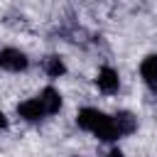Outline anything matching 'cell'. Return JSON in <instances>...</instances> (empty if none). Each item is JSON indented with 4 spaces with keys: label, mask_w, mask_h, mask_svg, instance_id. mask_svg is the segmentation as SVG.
Returning a JSON list of instances; mask_svg holds the SVG:
<instances>
[{
    "label": "cell",
    "mask_w": 157,
    "mask_h": 157,
    "mask_svg": "<svg viewBox=\"0 0 157 157\" xmlns=\"http://www.w3.org/2000/svg\"><path fill=\"white\" fill-rule=\"evenodd\" d=\"M140 74L150 88H157V54H150L140 64Z\"/></svg>",
    "instance_id": "cell-6"
},
{
    "label": "cell",
    "mask_w": 157,
    "mask_h": 157,
    "mask_svg": "<svg viewBox=\"0 0 157 157\" xmlns=\"http://www.w3.org/2000/svg\"><path fill=\"white\" fill-rule=\"evenodd\" d=\"M44 71H47L52 78H56V76H61V74L66 71V66H64V61H61L59 56H47V59H44Z\"/></svg>",
    "instance_id": "cell-8"
},
{
    "label": "cell",
    "mask_w": 157,
    "mask_h": 157,
    "mask_svg": "<svg viewBox=\"0 0 157 157\" xmlns=\"http://www.w3.org/2000/svg\"><path fill=\"white\" fill-rule=\"evenodd\" d=\"M113 123H115L118 135H130V132H135V128H137L135 115H132V113H128V110H118V113L113 115Z\"/></svg>",
    "instance_id": "cell-5"
},
{
    "label": "cell",
    "mask_w": 157,
    "mask_h": 157,
    "mask_svg": "<svg viewBox=\"0 0 157 157\" xmlns=\"http://www.w3.org/2000/svg\"><path fill=\"white\" fill-rule=\"evenodd\" d=\"M17 113H20V118H25V120H29V123H37V120H42V118L47 115V110H44L39 96H37V98H29V101H25V103H20V105H17Z\"/></svg>",
    "instance_id": "cell-3"
},
{
    "label": "cell",
    "mask_w": 157,
    "mask_h": 157,
    "mask_svg": "<svg viewBox=\"0 0 157 157\" xmlns=\"http://www.w3.org/2000/svg\"><path fill=\"white\" fill-rule=\"evenodd\" d=\"M108 157H123V152H120V150H110V152H108Z\"/></svg>",
    "instance_id": "cell-10"
},
{
    "label": "cell",
    "mask_w": 157,
    "mask_h": 157,
    "mask_svg": "<svg viewBox=\"0 0 157 157\" xmlns=\"http://www.w3.org/2000/svg\"><path fill=\"white\" fill-rule=\"evenodd\" d=\"M5 125H7V118H5V113H2V110H0V130H2V128H5Z\"/></svg>",
    "instance_id": "cell-9"
},
{
    "label": "cell",
    "mask_w": 157,
    "mask_h": 157,
    "mask_svg": "<svg viewBox=\"0 0 157 157\" xmlns=\"http://www.w3.org/2000/svg\"><path fill=\"white\" fill-rule=\"evenodd\" d=\"M27 64L29 61H27L25 52H20V49H2L0 52V66L5 71H25Z\"/></svg>",
    "instance_id": "cell-2"
},
{
    "label": "cell",
    "mask_w": 157,
    "mask_h": 157,
    "mask_svg": "<svg viewBox=\"0 0 157 157\" xmlns=\"http://www.w3.org/2000/svg\"><path fill=\"white\" fill-rule=\"evenodd\" d=\"M39 101H42L47 115H49V113H56V110L61 108V93H59L56 88H52V86H47V88L39 93Z\"/></svg>",
    "instance_id": "cell-7"
},
{
    "label": "cell",
    "mask_w": 157,
    "mask_h": 157,
    "mask_svg": "<svg viewBox=\"0 0 157 157\" xmlns=\"http://www.w3.org/2000/svg\"><path fill=\"white\" fill-rule=\"evenodd\" d=\"M96 83H98V88H101L103 93H115V91H118V86H120L118 71H115V69H110V66H103V69L98 71Z\"/></svg>",
    "instance_id": "cell-4"
},
{
    "label": "cell",
    "mask_w": 157,
    "mask_h": 157,
    "mask_svg": "<svg viewBox=\"0 0 157 157\" xmlns=\"http://www.w3.org/2000/svg\"><path fill=\"white\" fill-rule=\"evenodd\" d=\"M76 123H78V128L91 130V132H93L98 140H103V142H110V140L120 137L118 130H115L113 118H108L105 113H101V110H96V108H83V110H78Z\"/></svg>",
    "instance_id": "cell-1"
}]
</instances>
